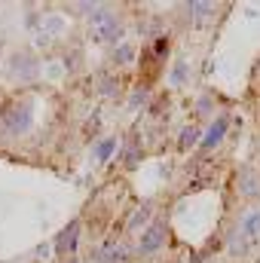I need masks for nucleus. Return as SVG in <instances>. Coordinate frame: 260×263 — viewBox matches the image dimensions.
Wrapping results in <instances>:
<instances>
[{"label": "nucleus", "instance_id": "obj_9", "mask_svg": "<svg viewBox=\"0 0 260 263\" xmlns=\"http://www.w3.org/2000/svg\"><path fill=\"white\" fill-rule=\"evenodd\" d=\"M239 233L245 239H260V208H251L239 217Z\"/></svg>", "mask_w": 260, "mask_h": 263}, {"label": "nucleus", "instance_id": "obj_15", "mask_svg": "<svg viewBox=\"0 0 260 263\" xmlns=\"http://www.w3.org/2000/svg\"><path fill=\"white\" fill-rule=\"evenodd\" d=\"M138 162V141H129V150H126V168H132Z\"/></svg>", "mask_w": 260, "mask_h": 263}, {"label": "nucleus", "instance_id": "obj_11", "mask_svg": "<svg viewBox=\"0 0 260 263\" xmlns=\"http://www.w3.org/2000/svg\"><path fill=\"white\" fill-rule=\"evenodd\" d=\"M95 80H98V95H104V98H114V95H120V77H117V73H110V70H101Z\"/></svg>", "mask_w": 260, "mask_h": 263}, {"label": "nucleus", "instance_id": "obj_10", "mask_svg": "<svg viewBox=\"0 0 260 263\" xmlns=\"http://www.w3.org/2000/svg\"><path fill=\"white\" fill-rule=\"evenodd\" d=\"M114 150H117V135H104V138H98V141H92V153H95V162H107L110 156H114Z\"/></svg>", "mask_w": 260, "mask_h": 263}, {"label": "nucleus", "instance_id": "obj_6", "mask_svg": "<svg viewBox=\"0 0 260 263\" xmlns=\"http://www.w3.org/2000/svg\"><path fill=\"white\" fill-rule=\"evenodd\" d=\"M98 254H101V263H126L129 260V248L123 242H117V239H107Z\"/></svg>", "mask_w": 260, "mask_h": 263}, {"label": "nucleus", "instance_id": "obj_14", "mask_svg": "<svg viewBox=\"0 0 260 263\" xmlns=\"http://www.w3.org/2000/svg\"><path fill=\"white\" fill-rule=\"evenodd\" d=\"M199 144V129L196 126H187V129L181 132V141H178V147H181V153H187L190 147Z\"/></svg>", "mask_w": 260, "mask_h": 263}, {"label": "nucleus", "instance_id": "obj_5", "mask_svg": "<svg viewBox=\"0 0 260 263\" xmlns=\"http://www.w3.org/2000/svg\"><path fill=\"white\" fill-rule=\"evenodd\" d=\"M77 236H80V220H70L65 230H62V236L55 239L59 257H73V251H77Z\"/></svg>", "mask_w": 260, "mask_h": 263}, {"label": "nucleus", "instance_id": "obj_12", "mask_svg": "<svg viewBox=\"0 0 260 263\" xmlns=\"http://www.w3.org/2000/svg\"><path fill=\"white\" fill-rule=\"evenodd\" d=\"M150 217H153V208H150V205L135 208V211H132V217H129V223H126V233H138V227H144ZM144 230H147V227H144Z\"/></svg>", "mask_w": 260, "mask_h": 263}, {"label": "nucleus", "instance_id": "obj_16", "mask_svg": "<svg viewBox=\"0 0 260 263\" xmlns=\"http://www.w3.org/2000/svg\"><path fill=\"white\" fill-rule=\"evenodd\" d=\"M67 263H77V257H67Z\"/></svg>", "mask_w": 260, "mask_h": 263}, {"label": "nucleus", "instance_id": "obj_7", "mask_svg": "<svg viewBox=\"0 0 260 263\" xmlns=\"http://www.w3.org/2000/svg\"><path fill=\"white\" fill-rule=\"evenodd\" d=\"M9 67H12V77H18V80H25V83L37 77V62H34L31 55H25V52H22V55H12V65Z\"/></svg>", "mask_w": 260, "mask_h": 263}, {"label": "nucleus", "instance_id": "obj_2", "mask_svg": "<svg viewBox=\"0 0 260 263\" xmlns=\"http://www.w3.org/2000/svg\"><path fill=\"white\" fill-rule=\"evenodd\" d=\"M0 126L6 135H25V132H31L34 126V110H31V104H25V101H9V104H3L0 107Z\"/></svg>", "mask_w": 260, "mask_h": 263}, {"label": "nucleus", "instance_id": "obj_1", "mask_svg": "<svg viewBox=\"0 0 260 263\" xmlns=\"http://www.w3.org/2000/svg\"><path fill=\"white\" fill-rule=\"evenodd\" d=\"M89 25L98 43H123V22L110 6H92Z\"/></svg>", "mask_w": 260, "mask_h": 263}, {"label": "nucleus", "instance_id": "obj_4", "mask_svg": "<svg viewBox=\"0 0 260 263\" xmlns=\"http://www.w3.org/2000/svg\"><path fill=\"white\" fill-rule=\"evenodd\" d=\"M236 193L242 199H248V202L260 199V172L254 165H242L236 172Z\"/></svg>", "mask_w": 260, "mask_h": 263}, {"label": "nucleus", "instance_id": "obj_8", "mask_svg": "<svg viewBox=\"0 0 260 263\" xmlns=\"http://www.w3.org/2000/svg\"><path fill=\"white\" fill-rule=\"evenodd\" d=\"M227 126H230V120L220 114V117L211 123V129L205 132V138H202V147H205V150H214V147L224 141V135H227Z\"/></svg>", "mask_w": 260, "mask_h": 263}, {"label": "nucleus", "instance_id": "obj_3", "mask_svg": "<svg viewBox=\"0 0 260 263\" xmlns=\"http://www.w3.org/2000/svg\"><path fill=\"white\" fill-rule=\"evenodd\" d=\"M165 248V223L162 220H153L147 230H141V239H138V257H150L156 251Z\"/></svg>", "mask_w": 260, "mask_h": 263}, {"label": "nucleus", "instance_id": "obj_13", "mask_svg": "<svg viewBox=\"0 0 260 263\" xmlns=\"http://www.w3.org/2000/svg\"><path fill=\"white\" fill-rule=\"evenodd\" d=\"M117 67H129V65H135V46L132 43H120V46H114V59H110Z\"/></svg>", "mask_w": 260, "mask_h": 263}]
</instances>
